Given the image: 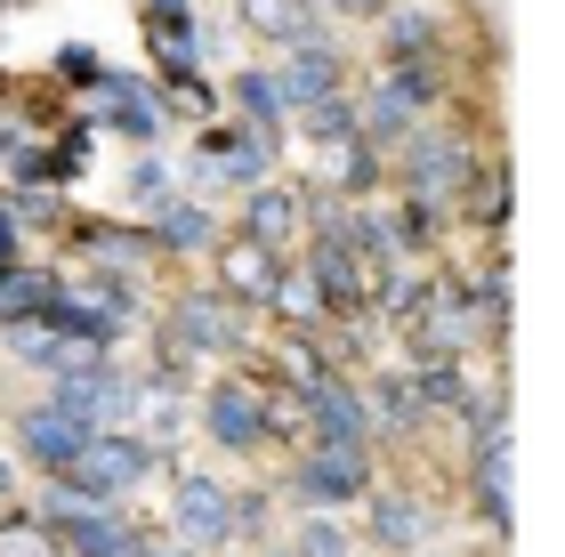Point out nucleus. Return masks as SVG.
<instances>
[{
	"label": "nucleus",
	"instance_id": "nucleus-1",
	"mask_svg": "<svg viewBox=\"0 0 565 557\" xmlns=\"http://www.w3.org/2000/svg\"><path fill=\"white\" fill-rule=\"evenodd\" d=\"M73 501H121L146 476V444L130 437V428H97V437L73 452Z\"/></svg>",
	"mask_w": 565,
	"mask_h": 557
},
{
	"label": "nucleus",
	"instance_id": "nucleus-2",
	"mask_svg": "<svg viewBox=\"0 0 565 557\" xmlns=\"http://www.w3.org/2000/svg\"><path fill=\"white\" fill-rule=\"evenodd\" d=\"M307 420H316V444L323 452H364V437H372L364 396L340 388L331 372H307Z\"/></svg>",
	"mask_w": 565,
	"mask_h": 557
},
{
	"label": "nucleus",
	"instance_id": "nucleus-3",
	"mask_svg": "<svg viewBox=\"0 0 565 557\" xmlns=\"http://www.w3.org/2000/svg\"><path fill=\"white\" fill-rule=\"evenodd\" d=\"M17 437H24V461H41V469H73V452H82L97 428H89L82 413H65L57 396H49V404H33V413L17 420Z\"/></svg>",
	"mask_w": 565,
	"mask_h": 557
},
{
	"label": "nucleus",
	"instance_id": "nucleus-4",
	"mask_svg": "<svg viewBox=\"0 0 565 557\" xmlns=\"http://www.w3.org/2000/svg\"><path fill=\"white\" fill-rule=\"evenodd\" d=\"M57 404H65V413H82L89 428H114V420H130L138 388H130V379H121V372H97V364H82V372H65Z\"/></svg>",
	"mask_w": 565,
	"mask_h": 557
},
{
	"label": "nucleus",
	"instance_id": "nucleus-5",
	"mask_svg": "<svg viewBox=\"0 0 565 557\" xmlns=\"http://www.w3.org/2000/svg\"><path fill=\"white\" fill-rule=\"evenodd\" d=\"M428 89H436V82H428V65H396L388 82L372 89V114L355 121V130H364V138H396V130H413V114L428 106Z\"/></svg>",
	"mask_w": 565,
	"mask_h": 557
},
{
	"label": "nucleus",
	"instance_id": "nucleus-6",
	"mask_svg": "<svg viewBox=\"0 0 565 557\" xmlns=\"http://www.w3.org/2000/svg\"><path fill=\"white\" fill-rule=\"evenodd\" d=\"M211 437L226 452H250V444L267 437V396L250 388V379H226V388L211 396Z\"/></svg>",
	"mask_w": 565,
	"mask_h": 557
},
{
	"label": "nucleus",
	"instance_id": "nucleus-7",
	"mask_svg": "<svg viewBox=\"0 0 565 557\" xmlns=\"http://www.w3.org/2000/svg\"><path fill=\"white\" fill-rule=\"evenodd\" d=\"M49 517H57V534L82 557H146V542L130 534V525H114L97 501H89V510H57V501H49Z\"/></svg>",
	"mask_w": 565,
	"mask_h": 557
},
{
	"label": "nucleus",
	"instance_id": "nucleus-8",
	"mask_svg": "<svg viewBox=\"0 0 565 557\" xmlns=\"http://www.w3.org/2000/svg\"><path fill=\"white\" fill-rule=\"evenodd\" d=\"M178 534H186V542L235 534V493L211 485V476H178Z\"/></svg>",
	"mask_w": 565,
	"mask_h": 557
},
{
	"label": "nucleus",
	"instance_id": "nucleus-9",
	"mask_svg": "<svg viewBox=\"0 0 565 557\" xmlns=\"http://www.w3.org/2000/svg\"><path fill=\"white\" fill-rule=\"evenodd\" d=\"M299 493L316 501V510H331V501H355L364 493V452H307V469H299Z\"/></svg>",
	"mask_w": 565,
	"mask_h": 557
},
{
	"label": "nucleus",
	"instance_id": "nucleus-10",
	"mask_svg": "<svg viewBox=\"0 0 565 557\" xmlns=\"http://www.w3.org/2000/svg\"><path fill=\"white\" fill-rule=\"evenodd\" d=\"M275 89H282V106H299V114H307L316 97H340V57H331L323 41H299V57L282 65V82H275Z\"/></svg>",
	"mask_w": 565,
	"mask_h": 557
},
{
	"label": "nucleus",
	"instance_id": "nucleus-11",
	"mask_svg": "<svg viewBox=\"0 0 565 557\" xmlns=\"http://www.w3.org/2000/svg\"><path fill=\"white\" fill-rule=\"evenodd\" d=\"M477 510L484 517H509V428L493 413L477 420Z\"/></svg>",
	"mask_w": 565,
	"mask_h": 557
},
{
	"label": "nucleus",
	"instance_id": "nucleus-12",
	"mask_svg": "<svg viewBox=\"0 0 565 557\" xmlns=\"http://www.w3.org/2000/svg\"><path fill=\"white\" fill-rule=\"evenodd\" d=\"M250 243L259 250H275V243H291V226H299V202L282 194V186H250Z\"/></svg>",
	"mask_w": 565,
	"mask_h": 557
},
{
	"label": "nucleus",
	"instance_id": "nucleus-13",
	"mask_svg": "<svg viewBox=\"0 0 565 557\" xmlns=\"http://www.w3.org/2000/svg\"><path fill=\"white\" fill-rule=\"evenodd\" d=\"M49 299H57V283L33 267H0V323H24V315H49Z\"/></svg>",
	"mask_w": 565,
	"mask_h": 557
},
{
	"label": "nucleus",
	"instance_id": "nucleus-14",
	"mask_svg": "<svg viewBox=\"0 0 565 557\" xmlns=\"http://www.w3.org/2000/svg\"><path fill=\"white\" fill-rule=\"evenodd\" d=\"M460 170H469V154H460V146H436V138H420V154H413V186H420V202L452 194V186H460Z\"/></svg>",
	"mask_w": 565,
	"mask_h": 557
},
{
	"label": "nucleus",
	"instance_id": "nucleus-15",
	"mask_svg": "<svg viewBox=\"0 0 565 557\" xmlns=\"http://www.w3.org/2000/svg\"><path fill=\"white\" fill-rule=\"evenodd\" d=\"M211 170H218V179H235V186H259V179H267V138H259V130L218 138V146H211Z\"/></svg>",
	"mask_w": 565,
	"mask_h": 557
},
{
	"label": "nucleus",
	"instance_id": "nucleus-16",
	"mask_svg": "<svg viewBox=\"0 0 565 557\" xmlns=\"http://www.w3.org/2000/svg\"><path fill=\"white\" fill-rule=\"evenodd\" d=\"M235 315H218V308H178L170 323V347H235Z\"/></svg>",
	"mask_w": 565,
	"mask_h": 557
},
{
	"label": "nucleus",
	"instance_id": "nucleus-17",
	"mask_svg": "<svg viewBox=\"0 0 565 557\" xmlns=\"http://www.w3.org/2000/svg\"><path fill=\"white\" fill-rule=\"evenodd\" d=\"M226 291H243V299H275V250H259V243L226 250Z\"/></svg>",
	"mask_w": 565,
	"mask_h": 557
},
{
	"label": "nucleus",
	"instance_id": "nucleus-18",
	"mask_svg": "<svg viewBox=\"0 0 565 557\" xmlns=\"http://www.w3.org/2000/svg\"><path fill=\"white\" fill-rule=\"evenodd\" d=\"M372 534H380V542H396V549H413V542L428 534V517H420L404 493H380V501H372Z\"/></svg>",
	"mask_w": 565,
	"mask_h": 557
},
{
	"label": "nucleus",
	"instance_id": "nucleus-19",
	"mask_svg": "<svg viewBox=\"0 0 565 557\" xmlns=\"http://www.w3.org/2000/svg\"><path fill=\"white\" fill-rule=\"evenodd\" d=\"M235 106H243V121H250V130H275V121H282V89H275V73H243V82H235Z\"/></svg>",
	"mask_w": 565,
	"mask_h": 557
},
{
	"label": "nucleus",
	"instance_id": "nucleus-20",
	"mask_svg": "<svg viewBox=\"0 0 565 557\" xmlns=\"http://www.w3.org/2000/svg\"><path fill=\"white\" fill-rule=\"evenodd\" d=\"M243 17L259 33H282V41H307V0H243Z\"/></svg>",
	"mask_w": 565,
	"mask_h": 557
},
{
	"label": "nucleus",
	"instance_id": "nucleus-21",
	"mask_svg": "<svg viewBox=\"0 0 565 557\" xmlns=\"http://www.w3.org/2000/svg\"><path fill=\"white\" fill-rule=\"evenodd\" d=\"M162 243H170V250L211 243V211H202V202H170V211H162Z\"/></svg>",
	"mask_w": 565,
	"mask_h": 557
},
{
	"label": "nucleus",
	"instance_id": "nucleus-22",
	"mask_svg": "<svg viewBox=\"0 0 565 557\" xmlns=\"http://www.w3.org/2000/svg\"><path fill=\"white\" fill-rule=\"evenodd\" d=\"M307 130H316L323 146H340V138H355V106L348 97H316V106H307Z\"/></svg>",
	"mask_w": 565,
	"mask_h": 557
},
{
	"label": "nucleus",
	"instance_id": "nucleus-23",
	"mask_svg": "<svg viewBox=\"0 0 565 557\" xmlns=\"http://www.w3.org/2000/svg\"><path fill=\"white\" fill-rule=\"evenodd\" d=\"M299 557H348V534H340L323 510H307V525H299Z\"/></svg>",
	"mask_w": 565,
	"mask_h": 557
},
{
	"label": "nucleus",
	"instance_id": "nucleus-24",
	"mask_svg": "<svg viewBox=\"0 0 565 557\" xmlns=\"http://www.w3.org/2000/svg\"><path fill=\"white\" fill-rule=\"evenodd\" d=\"M275 308H282V315H323L316 275H275Z\"/></svg>",
	"mask_w": 565,
	"mask_h": 557
},
{
	"label": "nucleus",
	"instance_id": "nucleus-25",
	"mask_svg": "<svg viewBox=\"0 0 565 557\" xmlns=\"http://www.w3.org/2000/svg\"><path fill=\"white\" fill-rule=\"evenodd\" d=\"M420 388H428L436 404H460V372H452V364H428V379H420Z\"/></svg>",
	"mask_w": 565,
	"mask_h": 557
},
{
	"label": "nucleus",
	"instance_id": "nucleus-26",
	"mask_svg": "<svg viewBox=\"0 0 565 557\" xmlns=\"http://www.w3.org/2000/svg\"><path fill=\"white\" fill-rule=\"evenodd\" d=\"M9 250H17V235H9V218H0V267H9Z\"/></svg>",
	"mask_w": 565,
	"mask_h": 557
},
{
	"label": "nucleus",
	"instance_id": "nucleus-27",
	"mask_svg": "<svg viewBox=\"0 0 565 557\" xmlns=\"http://www.w3.org/2000/svg\"><path fill=\"white\" fill-rule=\"evenodd\" d=\"M340 9H348V17H372V9H380V0H340Z\"/></svg>",
	"mask_w": 565,
	"mask_h": 557
},
{
	"label": "nucleus",
	"instance_id": "nucleus-28",
	"mask_svg": "<svg viewBox=\"0 0 565 557\" xmlns=\"http://www.w3.org/2000/svg\"><path fill=\"white\" fill-rule=\"evenodd\" d=\"M0 493H9V469H0Z\"/></svg>",
	"mask_w": 565,
	"mask_h": 557
},
{
	"label": "nucleus",
	"instance_id": "nucleus-29",
	"mask_svg": "<svg viewBox=\"0 0 565 557\" xmlns=\"http://www.w3.org/2000/svg\"><path fill=\"white\" fill-rule=\"evenodd\" d=\"M170 557H194V549H170Z\"/></svg>",
	"mask_w": 565,
	"mask_h": 557
}]
</instances>
